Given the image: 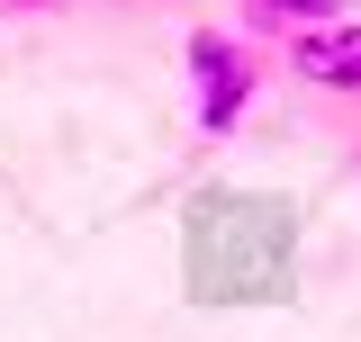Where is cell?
I'll list each match as a JSON object with an SVG mask.
<instances>
[{"label":"cell","mask_w":361,"mask_h":342,"mask_svg":"<svg viewBox=\"0 0 361 342\" xmlns=\"http://www.w3.org/2000/svg\"><path fill=\"white\" fill-rule=\"evenodd\" d=\"M180 63H190V108H199V127H208V135H235L244 108H253V54L226 37V27H199Z\"/></svg>","instance_id":"cell-1"},{"label":"cell","mask_w":361,"mask_h":342,"mask_svg":"<svg viewBox=\"0 0 361 342\" xmlns=\"http://www.w3.org/2000/svg\"><path fill=\"white\" fill-rule=\"evenodd\" d=\"M289 72H307L316 90H353V99H361V18L289 27Z\"/></svg>","instance_id":"cell-2"},{"label":"cell","mask_w":361,"mask_h":342,"mask_svg":"<svg viewBox=\"0 0 361 342\" xmlns=\"http://www.w3.org/2000/svg\"><path fill=\"white\" fill-rule=\"evenodd\" d=\"M343 0H244V18L253 27H316V18H334Z\"/></svg>","instance_id":"cell-3"},{"label":"cell","mask_w":361,"mask_h":342,"mask_svg":"<svg viewBox=\"0 0 361 342\" xmlns=\"http://www.w3.org/2000/svg\"><path fill=\"white\" fill-rule=\"evenodd\" d=\"M18 9H37V0H18Z\"/></svg>","instance_id":"cell-4"}]
</instances>
